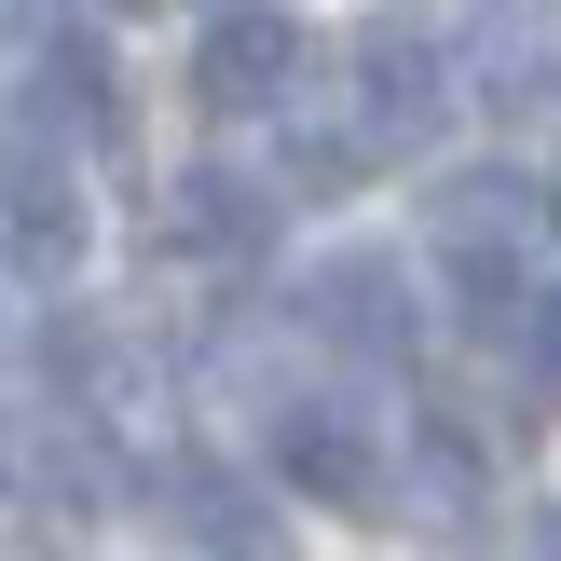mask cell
<instances>
[{"instance_id":"cell-5","label":"cell","mask_w":561,"mask_h":561,"mask_svg":"<svg viewBox=\"0 0 561 561\" xmlns=\"http://www.w3.org/2000/svg\"><path fill=\"white\" fill-rule=\"evenodd\" d=\"M274 480L316 493V507H383V480H398V453H383V425L356 398H274Z\"/></svg>"},{"instance_id":"cell-13","label":"cell","mask_w":561,"mask_h":561,"mask_svg":"<svg viewBox=\"0 0 561 561\" xmlns=\"http://www.w3.org/2000/svg\"><path fill=\"white\" fill-rule=\"evenodd\" d=\"M0 493H14V453H0Z\"/></svg>"},{"instance_id":"cell-4","label":"cell","mask_w":561,"mask_h":561,"mask_svg":"<svg viewBox=\"0 0 561 561\" xmlns=\"http://www.w3.org/2000/svg\"><path fill=\"white\" fill-rule=\"evenodd\" d=\"M82 179H69V137L55 124H0V261L14 274H69L82 261Z\"/></svg>"},{"instance_id":"cell-1","label":"cell","mask_w":561,"mask_h":561,"mask_svg":"<svg viewBox=\"0 0 561 561\" xmlns=\"http://www.w3.org/2000/svg\"><path fill=\"white\" fill-rule=\"evenodd\" d=\"M151 520H164L192 561H301L288 493L247 480V466H219V453H164V466H151Z\"/></svg>"},{"instance_id":"cell-3","label":"cell","mask_w":561,"mask_h":561,"mask_svg":"<svg viewBox=\"0 0 561 561\" xmlns=\"http://www.w3.org/2000/svg\"><path fill=\"white\" fill-rule=\"evenodd\" d=\"M301 329H316L329 356H370V370H398V356L425 343V301H411L398 247H329V261L301 274Z\"/></svg>"},{"instance_id":"cell-7","label":"cell","mask_w":561,"mask_h":561,"mask_svg":"<svg viewBox=\"0 0 561 561\" xmlns=\"http://www.w3.org/2000/svg\"><path fill=\"white\" fill-rule=\"evenodd\" d=\"M274 233H288V192L247 179V164H179V179H164V247H179V261L247 274V261H274Z\"/></svg>"},{"instance_id":"cell-9","label":"cell","mask_w":561,"mask_h":561,"mask_svg":"<svg viewBox=\"0 0 561 561\" xmlns=\"http://www.w3.org/2000/svg\"><path fill=\"white\" fill-rule=\"evenodd\" d=\"M480 96L507 110V124H561V14H548V0H535V14H493Z\"/></svg>"},{"instance_id":"cell-2","label":"cell","mask_w":561,"mask_h":561,"mask_svg":"<svg viewBox=\"0 0 561 561\" xmlns=\"http://www.w3.org/2000/svg\"><path fill=\"white\" fill-rule=\"evenodd\" d=\"M535 233H548V179L535 164H453V179L425 192V247L466 274V288H520Z\"/></svg>"},{"instance_id":"cell-12","label":"cell","mask_w":561,"mask_h":561,"mask_svg":"<svg viewBox=\"0 0 561 561\" xmlns=\"http://www.w3.org/2000/svg\"><path fill=\"white\" fill-rule=\"evenodd\" d=\"M0 356H14V316H0Z\"/></svg>"},{"instance_id":"cell-10","label":"cell","mask_w":561,"mask_h":561,"mask_svg":"<svg viewBox=\"0 0 561 561\" xmlns=\"http://www.w3.org/2000/svg\"><path fill=\"white\" fill-rule=\"evenodd\" d=\"M0 453H14V438H0ZM27 493H42V507H110V480H124V466H110V438H96V411H69V425H42V438H27Z\"/></svg>"},{"instance_id":"cell-14","label":"cell","mask_w":561,"mask_h":561,"mask_svg":"<svg viewBox=\"0 0 561 561\" xmlns=\"http://www.w3.org/2000/svg\"><path fill=\"white\" fill-rule=\"evenodd\" d=\"M137 14H151V0H137Z\"/></svg>"},{"instance_id":"cell-11","label":"cell","mask_w":561,"mask_h":561,"mask_svg":"<svg viewBox=\"0 0 561 561\" xmlns=\"http://www.w3.org/2000/svg\"><path fill=\"white\" fill-rule=\"evenodd\" d=\"M535 356H548V370H561V301H535Z\"/></svg>"},{"instance_id":"cell-8","label":"cell","mask_w":561,"mask_h":561,"mask_svg":"<svg viewBox=\"0 0 561 561\" xmlns=\"http://www.w3.org/2000/svg\"><path fill=\"white\" fill-rule=\"evenodd\" d=\"M288 82H301V27H288V14H219L206 42H192V96H206L219 124L288 110Z\"/></svg>"},{"instance_id":"cell-6","label":"cell","mask_w":561,"mask_h":561,"mask_svg":"<svg viewBox=\"0 0 561 561\" xmlns=\"http://www.w3.org/2000/svg\"><path fill=\"white\" fill-rule=\"evenodd\" d=\"M438 110H453V42H438V14H370L356 27V137H438Z\"/></svg>"},{"instance_id":"cell-15","label":"cell","mask_w":561,"mask_h":561,"mask_svg":"<svg viewBox=\"0 0 561 561\" xmlns=\"http://www.w3.org/2000/svg\"><path fill=\"white\" fill-rule=\"evenodd\" d=\"M548 561H561V548H548Z\"/></svg>"}]
</instances>
